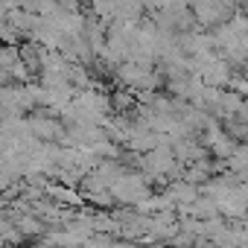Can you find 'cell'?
Masks as SVG:
<instances>
[{
  "mask_svg": "<svg viewBox=\"0 0 248 248\" xmlns=\"http://www.w3.org/2000/svg\"><path fill=\"white\" fill-rule=\"evenodd\" d=\"M108 190H111L114 202H123V204H140L152 196L149 193V178L140 175V172H120Z\"/></svg>",
  "mask_w": 248,
  "mask_h": 248,
  "instance_id": "1",
  "label": "cell"
},
{
  "mask_svg": "<svg viewBox=\"0 0 248 248\" xmlns=\"http://www.w3.org/2000/svg\"><path fill=\"white\" fill-rule=\"evenodd\" d=\"M140 167H143V172L149 178H158V181H164V178H170V175H175L181 170V164H178V158H175L170 143H158L149 152H143Z\"/></svg>",
  "mask_w": 248,
  "mask_h": 248,
  "instance_id": "2",
  "label": "cell"
},
{
  "mask_svg": "<svg viewBox=\"0 0 248 248\" xmlns=\"http://www.w3.org/2000/svg\"><path fill=\"white\" fill-rule=\"evenodd\" d=\"M114 73L120 76L123 85H129L132 91H143L146 93V91H155V85H158V73L152 67H143V64H135V62H123Z\"/></svg>",
  "mask_w": 248,
  "mask_h": 248,
  "instance_id": "3",
  "label": "cell"
},
{
  "mask_svg": "<svg viewBox=\"0 0 248 248\" xmlns=\"http://www.w3.org/2000/svg\"><path fill=\"white\" fill-rule=\"evenodd\" d=\"M27 129H30L38 140H59L62 132H64V126H62L56 117H41V114L27 117Z\"/></svg>",
  "mask_w": 248,
  "mask_h": 248,
  "instance_id": "4",
  "label": "cell"
},
{
  "mask_svg": "<svg viewBox=\"0 0 248 248\" xmlns=\"http://www.w3.org/2000/svg\"><path fill=\"white\" fill-rule=\"evenodd\" d=\"M225 167H228L233 175H239V172L248 170V140H242V143L233 146V152L225 158Z\"/></svg>",
  "mask_w": 248,
  "mask_h": 248,
  "instance_id": "5",
  "label": "cell"
},
{
  "mask_svg": "<svg viewBox=\"0 0 248 248\" xmlns=\"http://www.w3.org/2000/svg\"><path fill=\"white\" fill-rule=\"evenodd\" d=\"M18 38H21V32L9 24L6 12H0V41H3V44H18Z\"/></svg>",
  "mask_w": 248,
  "mask_h": 248,
  "instance_id": "6",
  "label": "cell"
}]
</instances>
